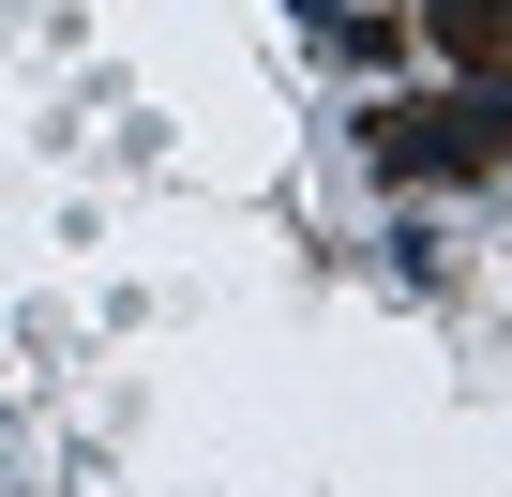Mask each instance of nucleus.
<instances>
[{
    "label": "nucleus",
    "instance_id": "f257e3e1",
    "mask_svg": "<svg viewBox=\"0 0 512 497\" xmlns=\"http://www.w3.org/2000/svg\"><path fill=\"white\" fill-rule=\"evenodd\" d=\"M482 121H497V106H407V121H392L377 151H392V166H437V151H452V166H482V151H497Z\"/></svg>",
    "mask_w": 512,
    "mask_h": 497
}]
</instances>
